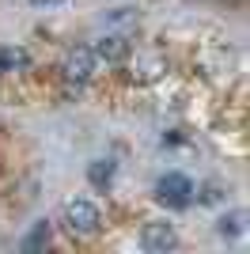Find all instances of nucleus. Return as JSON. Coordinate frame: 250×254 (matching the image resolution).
Here are the masks:
<instances>
[{
    "label": "nucleus",
    "mask_w": 250,
    "mask_h": 254,
    "mask_svg": "<svg viewBox=\"0 0 250 254\" xmlns=\"http://www.w3.org/2000/svg\"><path fill=\"white\" fill-rule=\"evenodd\" d=\"M243 228H247V212H228V216H220V220H216V232L228 235V239L243 235Z\"/></svg>",
    "instance_id": "nucleus-9"
},
{
    "label": "nucleus",
    "mask_w": 250,
    "mask_h": 254,
    "mask_svg": "<svg viewBox=\"0 0 250 254\" xmlns=\"http://www.w3.org/2000/svg\"><path fill=\"white\" fill-rule=\"evenodd\" d=\"M156 197L167 205V209H186L193 201V182L186 175H163L156 186Z\"/></svg>",
    "instance_id": "nucleus-3"
},
{
    "label": "nucleus",
    "mask_w": 250,
    "mask_h": 254,
    "mask_svg": "<svg viewBox=\"0 0 250 254\" xmlns=\"http://www.w3.org/2000/svg\"><path fill=\"white\" fill-rule=\"evenodd\" d=\"M61 216H64V228H68L72 235H83V239L103 228V212H99V205H95V201H87V197H72V201H64Z\"/></svg>",
    "instance_id": "nucleus-1"
},
{
    "label": "nucleus",
    "mask_w": 250,
    "mask_h": 254,
    "mask_svg": "<svg viewBox=\"0 0 250 254\" xmlns=\"http://www.w3.org/2000/svg\"><path fill=\"white\" fill-rule=\"evenodd\" d=\"M95 64H99V57L87 46H76V50L64 53V61H61V80L72 84V87H83L95 76Z\"/></svg>",
    "instance_id": "nucleus-2"
},
{
    "label": "nucleus",
    "mask_w": 250,
    "mask_h": 254,
    "mask_svg": "<svg viewBox=\"0 0 250 254\" xmlns=\"http://www.w3.org/2000/svg\"><path fill=\"white\" fill-rule=\"evenodd\" d=\"M224 197H228V193L220 190V186H205L197 201H201V205H220V201H224Z\"/></svg>",
    "instance_id": "nucleus-11"
},
{
    "label": "nucleus",
    "mask_w": 250,
    "mask_h": 254,
    "mask_svg": "<svg viewBox=\"0 0 250 254\" xmlns=\"http://www.w3.org/2000/svg\"><path fill=\"white\" fill-rule=\"evenodd\" d=\"M46 243H50V224L42 220L38 228H34V232L23 239V251H38V247H46Z\"/></svg>",
    "instance_id": "nucleus-10"
},
{
    "label": "nucleus",
    "mask_w": 250,
    "mask_h": 254,
    "mask_svg": "<svg viewBox=\"0 0 250 254\" xmlns=\"http://www.w3.org/2000/svg\"><path fill=\"white\" fill-rule=\"evenodd\" d=\"M167 57L163 53H144V57H136L133 64H129V80H136V84H152V80H163L167 76Z\"/></svg>",
    "instance_id": "nucleus-5"
},
{
    "label": "nucleus",
    "mask_w": 250,
    "mask_h": 254,
    "mask_svg": "<svg viewBox=\"0 0 250 254\" xmlns=\"http://www.w3.org/2000/svg\"><path fill=\"white\" fill-rule=\"evenodd\" d=\"M91 53L99 57V61H106V64H122L125 57L133 53V42L122 38V34H103V38L91 46Z\"/></svg>",
    "instance_id": "nucleus-6"
},
{
    "label": "nucleus",
    "mask_w": 250,
    "mask_h": 254,
    "mask_svg": "<svg viewBox=\"0 0 250 254\" xmlns=\"http://www.w3.org/2000/svg\"><path fill=\"white\" fill-rule=\"evenodd\" d=\"M140 247L148 254H163V251L178 247V235L167 220H148V224H140Z\"/></svg>",
    "instance_id": "nucleus-4"
},
{
    "label": "nucleus",
    "mask_w": 250,
    "mask_h": 254,
    "mask_svg": "<svg viewBox=\"0 0 250 254\" xmlns=\"http://www.w3.org/2000/svg\"><path fill=\"white\" fill-rule=\"evenodd\" d=\"M31 64V53L27 50H0V72H19Z\"/></svg>",
    "instance_id": "nucleus-8"
},
{
    "label": "nucleus",
    "mask_w": 250,
    "mask_h": 254,
    "mask_svg": "<svg viewBox=\"0 0 250 254\" xmlns=\"http://www.w3.org/2000/svg\"><path fill=\"white\" fill-rule=\"evenodd\" d=\"M110 179H114V159H95L91 167H87V182L99 186V190H106Z\"/></svg>",
    "instance_id": "nucleus-7"
}]
</instances>
